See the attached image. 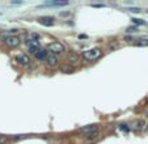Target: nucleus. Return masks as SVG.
I'll return each instance as SVG.
<instances>
[{
    "label": "nucleus",
    "mask_w": 148,
    "mask_h": 144,
    "mask_svg": "<svg viewBox=\"0 0 148 144\" xmlns=\"http://www.w3.org/2000/svg\"><path fill=\"white\" fill-rule=\"evenodd\" d=\"M101 54H102L101 48L93 47V48H89V50L84 51V53H83V58H84V59H87V60H96L97 58L101 57Z\"/></svg>",
    "instance_id": "obj_1"
},
{
    "label": "nucleus",
    "mask_w": 148,
    "mask_h": 144,
    "mask_svg": "<svg viewBox=\"0 0 148 144\" xmlns=\"http://www.w3.org/2000/svg\"><path fill=\"white\" fill-rule=\"evenodd\" d=\"M21 43V38L18 37V35H13V34H11V35H7L5 38H4V45L7 46V47H17L18 45Z\"/></svg>",
    "instance_id": "obj_2"
},
{
    "label": "nucleus",
    "mask_w": 148,
    "mask_h": 144,
    "mask_svg": "<svg viewBox=\"0 0 148 144\" xmlns=\"http://www.w3.org/2000/svg\"><path fill=\"white\" fill-rule=\"evenodd\" d=\"M46 50H48L50 53H53V55L54 54H62L65 51V47L63 43L60 42H51V43H48L47 47H46Z\"/></svg>",
    "instance_id": "obj_3"
},
{
    "label": "nucleus",
    "mask_w": 148,
    "mask_h": 144,
    "mask_svg": "<svg viewBox=\"0 0 148 144\" xmlns=\"http://www.w3.org/2000/svg\"><path fill=\"white\" fill-rule=\"evenodd\" d=\"M98 131V126L97 124H88V126H84V127L80 128V132L85 134V135H91Z\"/></svg>",
    "instance_id": "obj_4"
},
{
    "label": "nucleus",
    "mask_w": 148,
    "mask_h": 144,
    "mask_svg": "<svg viewBox=\"0 0 148 144\" xmlns=\"http://www.w3.org/2000/svg\"><path fill=\"white\" fill-rule=\"evenodd\" d=\"M38 23L45 25V26H53L55 24V18L51 16H43V17H40V18H38Z\"/></svg>",
    "instance_id": "obj_5"
},
{
    "label": "nucleus",
    "mask_w": 148,
    "mask_h": 144,
    "mask_svg": "<svg viewBox=\"0 0 148 144\" xmlns=\"http://www.w3.org/2000/svg\"><path fill=\"white\" fill-rule=\"evenodd\" d=\"M16 62L21 66H28L30 63V58L26 54H18V55H16Z\"/></svg>",
    "instance_id": "obj_6"
},
{
    "label": "nucleus",
    "mask_w": 148,
    "mask_h": 144,
    "mask_svg": "<svg viewBox=\"0 0 148 144\" xmlns=\"http://www.w3.org/2000/svg\"><path fill=\"white\" fill-rule=\"evenodd\" d=\"M34 57L37 58L38 60H43V59H46V58H47V50H46V48L40 47V48H38L37 53L34 54Z\"/></svg>",
    "instance_id": "obj_7"
},
{
    "label": "nucleus",
    "mask_w": 148,
    "mask_h": 144,
    "mask_svg": "<svg viewBox=\"0 0 148 144\" xmlns=\"http://www.w3.org/2000/svg\"><path fill=\"white\" fill-rule=\"evenodd\" d=\"M46 62H47L48 67H57V66H58V58L51 54V55H47V58H46Z\"/></svg>",
    "instance_id": "obj_8"
},
{
    "label": "nucleus",
    "mask_w": 148,
    "mask_h": 144,
    "mask_svg": "<svg viewBox=\"0 0 148 144\" xmlns=\"http://www.w3.org/2000/svg\"><path fill=\"white\" fill-rule=\"evenodd\" d=\"M79 54L77 53H75V51H70L68 54H67V60L68 62H71V63H76V62H79Z\"/></svg>",
    "instance_id": "obj_9"
},
{
    "label": "nucleus",
    "mask_w": 148,
    "mask_h": 144,
    "mask_svg": "<svg viewBox=\"0 0 148 144\" xmlns=\"http://www.w3.org/2000/svg\"><path fill=\"white\" fill-rule=\"evenodd\" d=\"M144 126H145V122L143 119H138V121H135L132 123V128H135V130H142V128H144Z\"/></svg>",
    "instance_id": "obj_10"
},
{
    "label": "nucleus",
    "mask_w": 148,
    "mask_h": 144,
    "mask_svg": "<svg viewBox=\"0 0 148 144\" xmlns=\"http://www.w3.org/2000/svg\"><path fill=\"white\" fill-rule=\"evenodd\" d=\"M26 45H28V47H29V48H33V47H40V42H38V40L26 41Z\"/></svg>",
    "instance_id": "obj_11"
},
{
    "label": "nucleus",
    "mask_w": 148,
    "mask_h": 144,
    "mask_svg": "<svg viewBox=\"0 0 148 144\" xmlns=\"http://www.w3.org/2000/svg\"><path fill=\"white\" fill-rule=\"evenodd\" d=\"M135 46H148V37H144V38H140L136 42L134 43Z\"/></svg>",
    "instance_id": "obj_12"
},
{
    "label": "nucleus",
    "mask_w": 148,
    "mask_h": 144,
    "mask_svg": "<svg viewBox=\"0 0 148 144\" xmlns=\"http://www.w3.org/2000/svg\"><path fill=\"white\" fill-rule=\"evenodd\" d=\"M68 1H51V3H47L45 5H51V7H62V5H67Z\"/></svg>",
    "instance_id": "obj_13"
},
{
    "label": "nucleus",
    "mask_w": 148,
    "mask_h": 144,
    "mask_svg": "<svg viewBox=\"0 0 148 144\" xmlns=\"http://www.w3.org/2000/svg\"><path fill=\"white\" fill-rule=\"evenodd\" d=\"M60 71L64 72V74H72V72H74V68L70 67V66H63V67H60Z\"/></svg>",
    "instance_id": "obj_14"
},
{
    "label": "nucleus",
    "mask_w": 148,
    "mask_h": 144,
    "mask_svg": "<svg viewBox=\"0 0 148 144\" xmlns=\"http://www.w3.org/2000/svg\"><path fill=\"white\" fill-rule=\"evenodd\" d=\"M131 21L134 24H136V25H145V24H147L144 20H140V18H132Z\"/></svg>",
    "instance_id": "obj_15"
},
{
    "label": "nucleus",
    "mask_w": 148,
    "mask_h": 144,
    "mask_svg": "<svg viewBox=\"0 0 148 144\" xmlns=\"http://www.w3.org/2000/svg\"><path fill=\"white\" fill-rule=\"evenodd\" d=\"M127 11L132 12V13H139V12H142V9H140V8H128Z\"/></svg>",
    "instance_id": "obj_16"
},
{
    "label": "nucleus",
    "mask_w": 148,
    "mask_h": 144,
    "mask_svg": "<svg viewBox=\"0 0 148 144\" xmlns=\"http://www.w3.org/2000/svg\"><path fill=\"white\" fill-rule=\"evenodd\" d=\"M119 128H121V130H122V131H128V130H130V128H128L127 126H126V124H121V126H119Z\"/></svg>",
    "instance_id": "obj_17"
},
{
    "label": "nucleus",
    "mask_w": 148,
    "mask_h": 144,
    "mask_svg": "<svg viewBox=\"0 0 148 144\" xmlns=\"http://www.w3.org/2000/svg\"><path fill=\"white\" fill-rule=\"evenodd\" d=\"M135 30H136V28H134V26H132V28H127V31H128V33H134Z\"/></svg>",
    "instance_id": "obj_18"
},
{
    "label": "nucleus",
    "mask_w": 148,
    "mask_h": 144,
    "mask_svg": "<svg viewBox=\"0 0 148 144\" xmlns=\"http://www.w3.org/2000/svg\"><path fill=\"white\" fill-rule=\"evenodd\" d=\"M92 7H94V8H102L104 4H92Z\"/></svg>",
    "instance_id": "obj_19"
},
{
    "label": "nucleus",
    "mask_w": 148,
    "mask_h": 144,
    "mask_svg": "<svg viewBox=\"0 0 148 144\" xmlns=\"http://www.w3.org/2000/svg\"><path fill=\"white\" fill-rule=\"evenodd\" d=\"M68 12H67V13H64V12H62V13H60V16H68Z\"/></svg>",
    "instance_id": "obj_20"
},
{
    "label": "nucleus",
    "mask_w": 148,
    "mask_h": 144,
    "mask_svg": "<svg viewBox=\"0 0 148 144\" xmlns=\"http://www.w3.org/2000/svg\"><path fill=\"white\" fill-rule=\"evenodd\" d=\"M0 140H1V135H0Z\"/></svg>",
    "instance_id": "obj_21"
}]
</instances>
